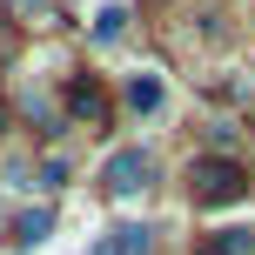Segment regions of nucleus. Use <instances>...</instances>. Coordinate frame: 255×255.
Instances as JSON below:
<instances>
[{
	"label": "nucleus",
	"mask_w": 255,
	"mask_h": 255,
	"mask_svg": "<svg viewBox=\"0 0 255 255\" xmlns=\"http://www.w3.org/2000/svg\"><path fill=\"white\" fill-rule=\"evenodd\" d=\"M242 188H249V175L229 161V154H202V161L188 168V195L195 202H235Z\"/></svg>",
	"instance_id": "1"
},
{
	"label": "nucleus",
	"mask_w": 255,
	"mask_h": 255,
	"mask_svg": "<svg viewBox=\"0 0 255 255\" xmlns=\"http://www.w3.org/2000/svg\"><path fill=\"white\" fill-rule=\"evenodd\" d=\"M148 181H154L148 148H115V154H108V195L134 202V195H148Z\"/></svg>",
	"instance_id": "2"
},
{
	"label": "nucleus",
	"mask_w": 255,
	"mask_h": 255,
	"mask_svg": "<svg viewBox=\"0 0 255 255\" xmlns=\"http://www.w3.org/2000/svg\"><path fill=\"white\" fill-rule=\"evenodd\" d=\"M121 101L134 108V115H161V108H168V88H161V74H154V67H141V74H128Z\"/></svg>",
	"instance_id": "3"
},
{
	"label": "nucleus",
	"mask_w": 255,
	"mask_h": 255,
	"mask_svg": "<svg viewBox=\"0 0 255 255\" xmlns=\"http://www.w3.org/2000/svg\"><path fill=\"white\" fill-rule=\"evenodd\" d=\"M202 255H255V229L229 222V229H215V235L202 242Z\"/></svg>",
	"instance_id": "4"
},
{
	"label": "nucleus",
	"mask_w": 255,
	"mask_h": 255,
	"mask_svg": "<svg viewBox=\"0 0 255 255\" xmlns=\"http://www.w3.org/2000/svg\"><path fill=\"white\" fill-rule=\"evenodd\" d=\"M47 235H54V215H47V208H27V215L13 222V242H20L27 255H34V249H47Z\"/></svg>",
	"instance_id": "5"
},
{
	"label": "nucleus",
	"mask_w": 255,
	"mask_h": 255,
	"mask_svg": "<svg viewBox=\"0 0 255 255\" xmlns=\"http://www.w3.org/2000/svg\"><path fill=\"white\" fill-rule=\"evenodd\" d=\"M108 242H115V255H154V229L148 222H121V229H108Z\"/></svg>",
	"instance_id": "6"
},
{
	"label": "nucleus",
	"mask_w": 255,
	"mask_h": 255,
	"mask_svg": "<svg viewBox=\"0 0 255 255\" xmlns=\"http://www.w3.org/2000/svg\"><path fill=\"white\" fill-rule=\"evenodd\" d=\"M121 34H128V7H101L94 13V47H115Z\"/></svg>",
	"instance_id": "7"
},
{
	"label": "nucleus",
	"mask_w": 255,
	"mask_h": 255,
	"mask_svg": "<svg viewBox=\"0 0 255 255\" xmlns=\"http://www.w3.org/2000/svg\"><path fill=\"white\" fill-rule=\"evenodd\" d=\"M67 108H74V115H88V121H101V88H94V81H74V88H67Z\"/></svg>",
	"instance_id": "8"
},
{
	"label": "nucleus",
	"mask_w": 255,
	"mask_h": 255,
	"mask_svg": "<svg viewBox=\"0 0 255 255\" xmlns=\"http://www.w3.org/2000/svg\"><path fill=\"white\" fill-rule=\"evenodd\" d=\"M61 181H67V161H61V154H47V161H40V188H61Z\"/></svg>",
	"instance_id": "9"
},
{
	"label": "nucleus",
	"mask_w": 255,
	"mask_h": 255,
	"mask_svg": "<svg viewBox=\"0 0 255 255\" xmlns=\"http://www.w3.org/2000/svg\"><path fill=\"white\" fill-rule=\"evenodd\" d=\"M88 255H115V242H108V235H94V242H88Z\"/></svg>",
	"instance_id": "10"
},
{
	"label": "nucleus",
	"mask_w": 255,
	"mask_h": 255,
	"mask_svg": "<svg viewBox=\"0 0 255 255\" xmlns=\"http://www.w3.org/2000/svg\"><path fill=\"white\" fill-rule=\"evenodd\" d=\"M13 7H20V13H40V0H13Z\"/></svg>",
	"instance_id": "11"
}]
</instances>
